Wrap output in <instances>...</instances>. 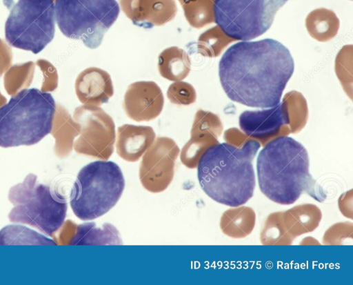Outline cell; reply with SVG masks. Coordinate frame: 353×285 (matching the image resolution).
Segmentation results:
<instances>
[{"mask_svg": "<svg viewBox=\"0 0 353 285\" xmlns=\"http://www.w3.org/2000/svg\"><path fill=\"white\" fill-rule=\"evenodd\" d=\"M294 70L289 50L269 38L232 45L219 63L220 82L228 97L260 108H271L281 102Z\"/></svg>", "mask_w": 353, "mask_h": 285, "instance_id": "obj_1", "label": "cell"}, {"mask_svg": "<svg viewBox=\"0 0 353 285\" xmlns=\"http://www.w3.org/2000/svg\"><path fill=\"white\" fill-rule=\"evenodd\" d=\"M260 144L252 139L241 147L216 143L205 149L197 164L203 192L214 201L231 207L245 204L255 188L252 160Z\"/></svg>", "mask_w": 353, "mask_h": 285, "instance_id": "obj_2", "label": "cell"}, {"mask_svg": "<svg viewBox=\"0 0 353 285\" xmlns=\"http://www.w3.org/2000/svg\"><path fill=\"white\" fill-rule=\"evenodd\" d=\"M309 165L308 153L301 143L288 136L273 139L256 159L261 191L279 204H294L312 183Z\"/></svg>", "mask_w": 353, "mask_h": 285, "instance_id": "obj_3", "label": "cell"}, {"mask_svg": "<svg viewBox=\"0 0 353 285\" xmlns=\"http://www.w3.org/2000/svg\"><path fill=\"white\" fill-rule=\"evenodd\" d=\"M56 110L49 92L23 89L0 108V146H31L52 130Z\"/></svg>", "mask_w": 353, "mask_h": 285, "instance_id": "obj_4", "label": "cell"}, {"mask_svg": "<svg viewBox=\"0 0 353 285\" xmlns=\"http://www.w3.org/2000/svg\"><path fill=\"white\" fill-rule=\"evenodd\" d=\"M124 188L119 165L108 160L92 161L78 173L70 196V207L81 220H93L116 205Z\"/></svg>", "mask_w": 353, "mask_h": 285, "instance_id": "obj_5", "label": "cell"}, {"mask_svg": "<svg viewBox=\"0 0 353 285\" xmlns=\"http://www.w3.org/2000/svg\"><path fill=\"white\" fill-rule=\"evenodd\" d=\"M37 177L28 175L22 183L12 186L8 199L13 204L8 219L39 229L53 237L65 222L67 201L50 186L37 182Z\"/></svg>", "mask_w": 353, "mask_h": 285, "instance_id": "obj_6", "label": "cell"}, {"mask_svg": "<svg viewBox=\"0 0 353 285\" xmlns=\"http://www.w3.org/2000/svg\"><path fill=\"white\" fill-rule=\"evenodd\" d=\"M120 12L116 0H55V19L65 37L80 40L88 48L101 44Z\"/></svg>", "mask_w": 353, "mask_h": 285, "instance_id": "obj_7", "label": "cell"}, {"mask_svg": "<svg viewBox=\"0 0 353 285\" xmlns=\"http://www.w3.org/2000/svg\"><path fill=\"white\" fill-rule=\"evenodd\" d=\"M54 32V0H18L5 23L8 43L34 54L52 41Z\"/></svg>", "mask_w": 353, "mask_h": 285, "instance_id": "obj_8", "label": "cell"}, {"mask_svg": "<svg viewBox=\"0 0 353 285\" xmlns=\"http://www.w3.org/2000/svg\"><path fill=\"white\" fill-rule=\"evenodd\" d=\"M289 0H214V21L233 39L248 41L265 33Z\"/></svg>", "mask_w": 353, "mask_h": 285, "instance_id": "obj_9", "label": "cell"}, {"mask_svg": "<svg viewBox=\"0 0 353 285\" xmlns=\"http://www.w3.org/2000/svg\"><path fill=\"white\" fill-rule=\"evenodd\" d=\"M73 119L80 127L79 138L74 142L79 153L95 157H109L115 141L113 119L100 106L83 104L75 108Z\"/></svg>", "mask_w": 353, "mask_h": 285, "instance_id": "obj_10", "label": "cell"}, {"mask_svg": "<svg viewBox=\"0 0 353 285\" xmlns=\"http://www.w3.org/2000/svg\"><path fill=\"white\" fill-rule=\"evenodd\" d=\"M163 105L162 90L152 81H139L130 84L123 101L126 115L137 122L154 119L161 114Z\"/></svg>", "mask_w": 353, "mask_h": 285, "instance_id": "obj_11", "label": "cell"}, {"mask_svg": "<svg viewBox=\"0 0 353 285\" xmlns=\"http://www.w3.org/2000/svg\"><path fill=\"white\" fill-rule=\"evenodd\" d=\"M290 123L288 103L261 110H245L239 119L241 130L248 137L265 139L277 135L284 125Z\"/></svg>", "mask_w": 353, "mask_h": 285, "instance_id": "obj_12", "label": "cell"}, {"mask_svg": "<svg viewBox=\"0 0 353 285\" xmlns=\"http://www.w3.org/2000/svg\"><path fill=\"white\" fill-rule=\"evenodd\" d=\"M119 7L134 25L144 28L163 26L177 12L174 0H119Z\"/></svg>", "mask_w": 353, "mask_h": 285, "instance_id": "obj_13", "label": "cell"}, {"mask_svg": "<svg viewBox=\"0 0 353 285\" xmlns=\"http://www.w3.org/2000/svg\"><path fill=\"white\" fill-rule=\"evenodd\" d=\"M74 90L81 103L97 106L107 103L114 95L110 74L97 67L87 68L78 75Z\"/></svg>", "mask_w": 353, "mask_h": 285, "instance_id": "obj_14", "label": "cell"}, {"mask_svg": "<svg viewBox=\"0 0 353 285\" xmlns=\"http://www.w3.org/2000/svg\"><path fill=\"white\" fill-rule=\"evenodd\" d=\"M155 132L151 126L123 124L117 128L116 148L127 160H137L152 145Z\"/></svg>", "mask_w": 353, "mask_h": 285, "instance_id": "obj_15", "label": "cell"}, {"mask_svg": "<svg viewBox=\"0 0 353 285\" xmlns=\"http://www.w3.org/2000/svg\"><path fill=\"white\" fill-rule=\"evenodd\" d=\"M80 131L79 124L74 120L68 110L57 104L50 133L55 139L54 150L58 156H65L70 153L74 139L79 135Z\"/></svg>", "mask_w": 353, "mask_h": 285, "instance_id": "obj_16", "label": "cell"}, {"mask_svg": "<svg viewBox=\"0 0 353 285\" xmlns=\"http://www.w3.org/2000/svg\"><path fill=\"white\" fill-rule=\"evenodd\" d=\"M157 67L162 77L172 81H182L190 72L191 60L183 49L171 46L159 54Z\"/></svg>", "mask_w": 353, "mask_h": 285, "instance_id": "obj_17", "label": "cell"}, {"mask_svg": "<svg viewBox=\"0 0 353 285\" xmlns=\"http://www.w3.org/2000/svg\"><path fill=\"white\" fill-rule=\"evenodd\" d=\"M339 21L335 13L328 9L318 8L306 18V27L312 37L321 41H327L336 35Z\"/></svg>", "mask_w": 353, "mask_h": 285, "instance_id": "obj_18", "label": "cell"}, {"mask_svg": "<svg viewBox=\"0 0 353 285\" xmlns=\"http://www.w3.org/2000/svg\"><path fill=\"white\" fill-rule=\"evenodd\" d=\"M54 245L55 241L36 231L19 225H9L0 230V245Z\"/></svg>", "mask_w": 353, "mask_h": 285, "instance_id": "obj_19", "label": "cell"}, {"mask_svg": "<svg viewBox=\"0 0 353 285\" xmlns=\"http://www.w3.org/2000/svg\"><path fill=\"white\" fill-rule=\"evenodd\" d=\"M35 64L32 61L10 66L3 76V85L7 93L14 96L28 88L32 82Z\"/></svg>", "mask_w": 353, "mask_h": 285, "instance_id": "obj_20", "label": "cell"}, {"mask_svg": "<svg viewBox=\"0 0 353 285\" xmlns=\"http://www.w3.org/2000/svg\"><path fill=\"white\" fill-rule=\"evenodd\" d=\"M189 24L201 28L214 21L212 0H179Z\"/></svg>", "mask_w": 353, "mask_h": 285, "instance_id": "obj_21", "label": "cell"}, {"mask_svg": "<svg viewBox=\"0 0 353 285\" xmlns=\"http://www.w3.org/2000/svg\"><path fill=\"white\" fill-rule=\"evenodd\" d=\"M166 95L172 104L181 106L194 104L196 99L194 88L183 81H173L168 87Z\"/></svg>", "mask_w": 353, "mask_h": 285, "instance_id": "obj_22", "label": "cell"}, {"mask_svg": "<svg viewBox=\"0 0 353 285\" xmlns=\"http://www.w3.org/2000/svg\"><path fill=\"white\" fill-rule=\"evenodd\" d=\"M220 122L217 116L210 112L198 110L191 130V135L200 132H213L219 126Z\"/></svg>", "mask_w": 353, "mask_h": 285, "instance_id": "obj_23", "label": "cell"}, {"mask_svg": "<svg viewBox=\"0 0 353 285\" xmlns=\"http://www.w3.org/2000/svg\"><path fill=\"white\" fill-rule=\"evenodd\" d=\"M218 27L209 29L200 35L197 42L198 52L204 55L213 57L219 51Z\"/></svg>", "mask_w": 353, "mask_h": 285, "instance_id": "obj_24", "label": "cell"}, {"mask_svg": "<svg viewBox=\"0 0 353 285\" xmlns=\"http://www.w3.org/2000/svg\"><path fill=\"white\" fill-rule=\"evenodd\" d=\"M43 75V81L41 91L48 92L54 91L58 86V73L56 68L46 59H39L36 61Z\"/></svg>", "mask_w": 353, "mask_h": 285, "instance_id": "obj_25", "label": "cell"}, {"mask_svg": "<svg viewBox=\"0 0 353 285\" xmlns=\"http://www.w3.org/2000/svg\"><path fill=\"white\" fill-rule=\"evenodd\" d=\"M12 52L10 46L0 38V77L11 66Z\"/></svg>", "mask_w": 353, "mask_h": 285, "instance_id": "obj_26", "label": "cell"}, {"mask_svg": "<svg viewBox=\"0 0 353 285\" xmlns=\"http://www.w3.org/2000/svg\"><path fill=\"white\" fill-rule=\"evenodd\" d=\"M7 102V99L0 92V108L6 104Z\"/></svg>", "mask_w": 353, "mask_h": 285, "instance_id": "obj_27", "label": "cell"}]
</instances>
